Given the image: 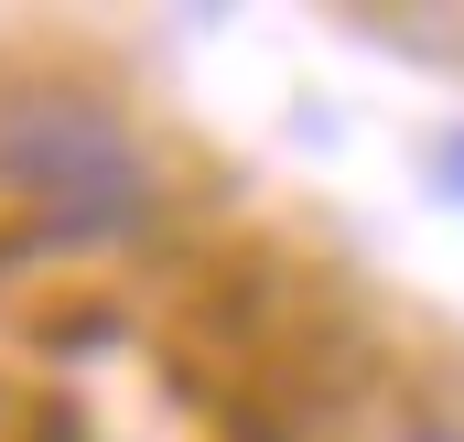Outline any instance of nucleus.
<instances>
[{
  "label": "nucleus",
  "instance_id": "f257e3e1",
  "mask_svg": "<svg viewBox=\"0 0 464 442\" xmlns=\"http://www.w3.org/2000/svg\"><path fill=\"white\" fill-rule=\"evenodd\" d=\"M0 184L65 237H119L151 216V162H140L130 119L109 98H76V87L0 98Z\"/></svg>",
  "mask_w": 464,
  "mask_h": 442
},
{
  "label": "nucleus",
  "instance_id": "7ed1b4c3",
  "mask_svg": "<svg viewBox=\"0 0 464 442\" xmlns=\"http://www.w3.org/2000/svg\"><path fill=\"white\" fill-rule=\"evenodd\" d=\"M411 442H464V432H411Z\"/></svg>",
  "mask_w": 464,
  "mask_h": 442
},
{
  "label": "nucleus",
  "instance_id": "f03ea898",
  "mask_svg": "<svg viewBox=\"0 0 464 442\" xmlns=\"http://www.w3.org/2000/svg\"><path fill=\"white\" fill-rule=\"evenodd\" d=\"M443 184H454V206H464V130L443 140Z\"/></svg>",
  "mask_w": 464,
  "mask_h": 442
}]
</instances>
